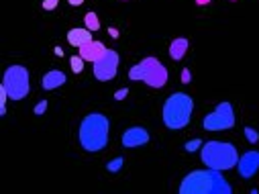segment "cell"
Here are the masks:
<instances>
[{
	"mask_svg": "<svg viewBox=\"0 0 259 194\" xmlns=\"http://www.w3.org/2000/svg\"><path fill=\"white\" fill-rule=\"evenodd\" d=\"M182 194H231V184L221 176L219 170H194L186 174L180 184Z\"/></svg>",
	"mask_w": 259,
	"mask_h": 194,
	"instance_id": "obj_1",
	"label": "cell"
},
{
	"mask_svg": "<svg viewBox=\"0 0 259 194\" xmlns=\"http://www.w3.org/2000/svg\"><path fill=\"white\" fill-rule=\"evenodd\" d=\"M108 131H110V121L100 112H90L84 117L78 129L80 145L92 153L102 151L108 143Z\"/></svg>",
	"mask_w": 259,
	"mask_h": 194,
	"instance_id": "obj_2",
	"label": "cell"
},
{
	"mask_svg": "<svg viewBox=\"0 0 259 194\" xmlns=\"http://www.w3.org/2000/svg\"><path fill=\"white\" fill-rule=\"evenodd\" d=\"M192 110H194V100L190 94L186 92H174L167 96L165 104H163V125L171 131H180L184 129L190 119H192Z\"/></svg>",
	"mask_w": 259,
	"mask_h": 194,
	"instance_id": "obj_3",
	"label": "cell"
},
{
	"mask_svg": "<svg viewBox=\"0 0 259 194\" xmlns=\"http://www.w3.org/2000/svg\"><path fill=\"white\" fill-rule=\"evenodd\" d=\"M202 164L210 170H231L239 164V153L235 149L233 143H225V141H208L202 143V151H200Z\"/></svg>",
	"mask_w": 259,
	"mask_h": 194,
	"instance_id": "obj_4",
	"label": "cell"
},
{
	"mask_svg": "<svg viewBox=\"0 0 259 194\" xmlns=\"http://www.w3.org/2000/svg\"><path fill=\"white\" fill-rule=\"evenodd\" d=\"M128 78L145 82L151 88H163L167 84V70L159 59L145 57L143 61H139L137 66H133L131 70H128Z\"/></svg>",
	"mask_w": 259,
	"mask_h": 194,
	"instance_id": "obj_5",
	"label": "cell"
},
{
	"mask_svg": "<svg viewBox=\"0 0 259 194\" xmlns=\"http://www.w3.org/2000/svg\"><path fill=\"white\" fill-rule=\"evenodd\" d=\"M3 88L9 92L11 100H23L29 90H31V82H29V70L25 66H11L5 72L3 78Z\"/></svg>",
	"mask_w": 259,
	"mask_h": 194,
	"instance_id": "obj_6",
	"label": "cell"
},
{
	"mask_svg": "<svg viewBox=\"0 0 259 194\" xmlns=\"http://www.w3.org/2000/svg\"><path fill=\"white\" fill-rule=\"evenodd\" d=\"M204 131H225V129L235 127V110L231 102H221L210 114L202 121Z\"/></svg>",
	"mask_w": 259,
	"mask_h": 194,
	"instance_id": "obj_7",
	"label": "cell"
},
{
	"mask_svg": "<svg viewBox=\"0 0 259 194\" xmlns=\"http://www.w3.org/2000/svg\"><path fill=\"white\" fill-rule=\"evenodd\" d=\"M92 70H94V78L100 82H110L116 72H118V53L108 49L98 61L92 63Z\"/></svg>",
	"mask_w": 259,
	"mask_h": 194,
	"instance_id": "obj_8",
	"label": "cell"
},
{
	"mask_svg": "<svg viewBox=\"0 0 259 194\" xmlns=\"http://www.w3.org/2000/svg\"><path fill=\"white\" fill-rule=\"evenodd\" d=\"M122 147H128V149H133V147H141L145 143H149V131L145 127H131V129H126V131L122 133Z\"/></svg>",
	"mask_w": 259,
	"mask_h": 194,
	"instance_id": "obj_9",
	"label": "cell"
},
{
	"mask_svg": "<svg viewBox=\"0 0 259 194\" xmlns=\"http://www.w3.org/2000/svg\"><path fill=\"white\" fill-rule=\"evenodd\" d=\"M237 170H239V176H241V178H245V180L253 178V176L257 174V170H259V151H253V149H251V151L243 153V156L239 158Z\"/></svg>",
	"mask_w": 259,
	"mask_h": 194,
	"instance_id": "obj_10",
	"label": "cell"
},
{
	"mask_svg": "<svg viewBox=\"0 0 259 194\" xmlns=\"http://www.w3.org/2000/svg\"><path fill=\"white\" fill-rule=\"evenodd\" d=\"M108 49L104 47V43L102 41H90V43H86V45H82L80 47V57L84 59V61H90V63H94V61H98L104 53H106Z\"/></svg>",
	"mask_w": 259,
	"mask_h": 194,
	"instance_id": "obj_11",
	"label": "cell"
},
{
	"mask_svg": "<svg viewBox=\"0 0 259 194\" xmlns=\"http://www.w3.org/2000/svg\"><path fill=\"white\" fill-rule=\"evenodd\" d=\"M66 74L63 72H59V70H51V72H47L45 76H43V82H41V86L45 88V90H55V88H59V86H63L66 84Z\"/></svg>",
	"mask_w": 259,
	"mask_h": 194,
	"instance_id": "obj_12",
	"label": "cell"
},
{
	"mask_svg": "<svg viewBox=\"0 0 259 194\" xmlns=\"http://www.w3.org/2000/svg\"><path fill=\"white\" fill-rule=\"evenodd\" d=\"M68 41H70V45H74V47L80 49L82 45H86V43L92 41V31L90 29H70Z\"/></svg>",
	"mask_w": 259,
	"mask_h": 194,
	"instance_id": "obj_13",
	"label": "cell"
},
{
	"mask_svg": "<svg viewBox=\"0 0 259 194\" xmlns=\"http://www.w3.org/2000/svg\"><path fill=\"white\" fill-rule=\"evenodd\" d=\"M186 51H188V39L180 37V39L171 41V45H169V57H171V59L180 61V59L186 55Z\"/></svg>",
	"mask_w": 259,
	"mask_h": 194,
	"instance_id": "obj_14",
	"label": "cell"
},
{
	"mask_svg": "<svg viewBox=\"0 0 259 194\" xmlns=\"http://www.w3.org/2000/svg\"><path fill=\"white\" fill-rule=\"evenodd\" d=\"M84 21H86V29H90L92 33H96V31L100 29V21H98L96 13H88V15L84 17Z\"/></svg>",
	"mask_w": 259,
	"mask_h": 194,
	"instance_id": "obj_15",
	"label": "cell"
},
{
	"mask_svg": "<svg viewBox=\"0 0 259 194\" xmlns=\"http://www.w3.org/2000/svg\"><path fill=\"white\" fill-rule=\"evenodd\" d=\"M7 100H9V92L0 86V114H7Z\"/></svg>",
	"mask_w": 259,
	"mask_h": 194,
	"instance_id": "obj_16",
	"label": "cell"
},
{
	"mask_svg": "<svg viewBox=\"0 0 259 194\" xmlns=\"http://www.w3.org/2000/svg\"><path fill=\"white\" fill-rule=\"evenodd\" d=\"M70 63H72V72H76V74H80V72L84 70V59L78 57V55H74V57L70 59Z\"/></svg>",
	"mask_w": 259,
	"mask_h": 194,
	"instance_id": "obj_17",
	"label": "cell"
},
{
	"mask_svg": "<svg viewBox=\"0 0 259 194\" xmlns=\"http://www.w3.org/2000/svg\"><path fill=\"white\" fill-rule=\"evenodd\" d=\"M245 137H247L249 143H257L259 141V133L255 131V129H251V127H245Z\"/></svg>",
	"mask_w": 259,
	"mask_h": 194,
	"instance_id": "obj_18",
	"label": "cell"
},
{
	"mask_svg": "<svg viewBox=\"0 0 259 194\" xmlns=\"http://www.w3.org/2000/svg\"><path fill=\"white\" fill-rule=\"evenodd\" d=\"M120 168H122V158H114L112 162L106 164V170H108V172H118Z\"/></svg>",
	"mask_w": 259,
	"mask_h": 194,
	"instance_id": "obj_19",
	"label": "cell"
},
{
	"mask_svg": "<svg viewBox=\"0 0 259 194\" xmlns=\"http://www.w3.org/2000/svg\"><path fill=\"white\" fill-rule=\"evenodd\" d=\"M200 145H202V141H200V139H192V141H188V143H186V151H190V153H192V151H196Z\"/></svg>",
	"mask_w": 259,
	"mask_h": 194,
	"instance_id": "obj_20",
	"label": "cell"
},
{
	"mask_svg": "<svg viewBox=\"0 0 259 194\" xmlns=\"http://www.w3.org/2000/svg\"><path fill=\"white\" fill-rule=\"evenodd\" d=\"M47 106H49V104H47V100H41V102L35 106V114H37V117H41V114L47 110Z\"/></svg>",
	"mask_w": 259,
	"mask_h": 194,
	"instance_id": "obj_21",
	"label": "cell"
},
{
	"mask_svg": "<svg viewBox=\"0 0 259 194\" xmlns=\"http://www.w3.org/2000/svg\"><path fill=\"white\" fill-rule=\"evenodd\" d=\"M57 3L59 0H43V9L45 11H53V9H57Z\"/></svg>",
	"mask_w": 259,
	"mask_h": 194,
	"instance_id": "obj_22",
	"label": "cell"
},
{
	"mask_svg": "<svg viewBox=\"0 0 259 194\" xmlns=\"http://www.w3.org/2000/svg\"><path fill=\"white\" fill-rule=\"evenodd\" d=\"M126 94H128V90H126V88H120V90H118V92L114 94V100H122V98H124Z\"/></svg>",
	"mask_w": 259,
	"mask_h": 194,
	"instance_id": "obj_23",
	"label": "cell"
},
{
	"mask_svg": "<svg viewBox=\"0 0 259 194\" xmlns=\"http://www.w3.org/2000/svg\"><path fill=\"white\" fill-rule=\"evenodd\" d=\"M190 80H192V78H190V70H184V72H182V82H184V84H190Z\"/></svg>",
	"mask_w": 259,
	"mask_h": 194,
	"instance_id": "obj_24",
	"label": "cell"
},
{
	"mask_svg": "<svg viewBox=\"0 0 259 194\" xmlns=\"http://www.w3.org/2000/svg\"><path fill=\"white\" fill-rule=\"evenodd\" d=\"M68 3H70L72 7H80V5H84V0H68Z\"/></svg>",
	"mask_w": 259,
	"mask_h": 194,
	"instance_id": "obj_25",
	"label": "cell"
},
{
	"mask_svg": "<svg viewBox=\"0 0 259 194\" xmlns=\"http://www.w3.org/2000/svg\"><path fill=\"white\" fill-rule=\"evenodd\" d=\"M108 33H110V37H114V39H118V31H116V29H108Z\"/></svg>",
	"mask_w": 259,
	"mask_h": 194,
	"instance_id": "obj_26",
	"label": "cell"
},
{
	"mask_svg": "<svg viewBox=\"0 0 259 194\" xmlns=\"http://www.w3.org/2000/svg\"><path fill=\"white\" fill-rule=\"evenodd\" d=\"M55 55H63V49L61 47H55Z\"/></svg>",
	"mask_w": 259,
	"mask_h": 194,
	"instance_id": "obj_27",
	"label": "cell"
},
{
	"mask_svg": "<svg viewBox=\"0 0 259 194\" xmlns=\"http://www.w3.org/2000/svg\"><path fill=\"white\" fill-rule=\"evenodd\" d=\"M196 3H198V5H208L210 0H196Z\"/></svg>",
	"mask_w": 259,
	"mask_h": 194,
	"instance_id": "obj_28",
	"label": "cell"
},
{
	"mask_svg": "<svg viewBox=\"0 0 259 194\" xmlns=\"http://www.w3.org/2000/svg\"><path fill=\"white\" fill-rule=\"evenodd\" d=\"M231 3H237V0H231Z\"/></svg>",
	"mask_w": 259,
	"mask_h": 194,
	"instance_id": "obj_29",
	"label": "cell"
},
{
	"mask_svg": "<svg viewBox=\"0 0 259 194\" xmlns=\"http://www.w3.org/2000/svg\"><path fill=\"white\" fill-rule=\"evenodd\" d=\"M124 3H126V0H124Z\"/></svg>",
	"mask_w": 259,
	"mask_h": 194,
	"instance_id": "obj_30",
	"label": "cell"
}]
</instances>
